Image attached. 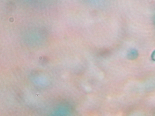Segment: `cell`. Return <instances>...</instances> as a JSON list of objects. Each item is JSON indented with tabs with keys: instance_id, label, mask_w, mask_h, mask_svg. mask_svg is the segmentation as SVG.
<instances>
[{
	"instance_id": "1",
	"label": "cell",
	"mask_w": 155,
	"mask_h": 116,
	"mask_svg": "<svg viewBox=\"0 0 155 116\" xmlns=\"http://www.w3.org/2000/svg\"><path fill=\"white\" fill-rule=\"evenodd\" d=\"M138 56L137 51L135 50L132 49L129 51L127 56L128 59L133 60L136 59Z\"/></svg>"
},
{
	"instance_id": "2",
	"label": "cell",
	"mask_w": 155,
	"mask_h": 116,
	"mask_svg": "<svg viewBox=\"0 0 155 116\" xmlns=\"http://www.w3.org/2000/svg\"><path fill=\"white\" fill-rule=\"evenodd\" d=\"M109 53V51L107 50H102L100 53L101 56H105L107 55Z\"/></svg>"
},
{
	"instance_id": "3",
	"label": "cell",
	"mask_w": 155,
	"mask_h": 116,
	"mask_svg": "<svg viewBox=\"0 0 155 116\" xmlns=\"http://www.w3.org/2000/svg\"><path fill=\"white\" fill-rule=\"evenodd\" d=\"M151 57L152 60L155 61V50L153 52Z\"/></svg>"
}]
</instances>
